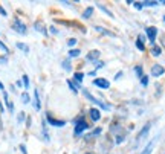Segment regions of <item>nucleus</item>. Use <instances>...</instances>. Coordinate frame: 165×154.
Wrapping results in <instances>:
<instances>
[{"mask_svg": "<svg viewBox=\"0 0 165 154\" xmlns=\"http://www.w3.org/2000/svg\"><path fill=\"white\" fill-rule=\"evenodd\" d=\"M97 6H98V8H100V9H101L103 12H106V14H107L109 17H113V14H112V12H110V11H109V9L106 8V6H103V5H97Z\"/></svg>", "mask_w": 165, "mask_h": 154, "instance_id": "5701e85b", "label": "nucleus"}, {"mask_svg": "<svg viewBox=\"0 0 165 154\" xmlns=\"http://www.w3.org/2000/svg\"><path fill=\"white\" fill-rule=\"evenodd\" d=\"M100 50H90V52L86 55V58H87V61H98L100 60Z\"/></svg>", "mask_w": 165, "mask_h": 154, "instance_id": "1a4fd4ad", "label": "nucleus"}, {"mask_svg": "<svg viewBox=\"0 0 165 154\" xmlns=\"http://www.w3.org/2000/svg\"><path fill=\"white\" fill-rule=\"evenodd\" d=\"M0 14H2V15H6L8 12H6V11H5V9L2 8V6H0Z\"/></svg>", "mask_w": 165, "mask_h": 154, "instance_id": "58836bf2", "label": "nucleus"}, {"mask_svg": "<svg viewBox=\"0 0 165 154\" xmlns=\"http://www.w3.org/2000/svg\"><path fill=\"white\" fill-rule=\"evenodd\" d=\"M8 61V57H3V58H0V64H3V63H6Z\"/></svg>", "mask_w": 165, "mask_h": 154, "instance_id": "4c0bfd02", "label": "nucleus"}, {"mask_svg": "<svg viewBox=\"0 0 165 154\" xmlns=\"http://www.w3.org/2000/svg\"><path fill=\"white\" fill-rule=\"evenodd\" d=\"M93 14V6H89L84 12H83V18L84 20H87V18H90V15Z\"/></svg>", "mask_w": 165, "mask_h": 154, "instance_id": "dca6fc26", "label": "nucleus"}, {"mask_svg": "<svg viewBox=\"0 0 165 154\" xmlns=\"http://www.w3.org/2000/svg\"><path fill=\"white\" fill-rule=\"evenodd\" d=\"M46 119H48V122H49L52 127H64V125H66V121H58V119H54L49 113L46 115Z\"/></svg>", "mask_w": 165, "mask_h": 154, "instance_id": "423d86ee", "label": "nucleus"}, {"mask_svg": "<svg viewBox=\"0 0 165 154\" xmlns=\"http://www.w3.org/2000/svg\"><path fill=\"white\" fill-rule=\"evenodd\" d=\"M6 107H8V110H9L11 113L14 112V105H12V102H11V101H9V102H6Z\"/></svg>", "mask_w": 165, "mask_h": 154, "instance_id": "2f4dec72", "label": "nucleus"}, {"mask_svg": "<svg viewBox=\"0 0 165 154\" xmlns=\"http://www.w3.org/2000/svg\"><path fill=\"white\" fill-rule=\"evenodd\" d=\"M160 54H162V49L154 44V46L151 47V55H153V57H160Z\"/></svg>", "mask_w": 165, "mask_h": 154, "instance_id": "4468645a", "label": "nucleus"}, {"mask_svg": "<svg viewBox=\"0 0 165 154\" xmlns=\"http://www.w3.org/2000/svg\"><path fill=\"white\" fill-rule=\"evenodd\" d=\"M20 149H21V152H23V154H28V151H26L25 145H20Z\"/></svg>", "mask_w": 165, "mask_h": 154, "instance_id": "c9c22d12", "label": "nucleus"}, {"mask_svg": "<svg viewBox=\"0 0 165 154\" xmlns=\"http://www.w3.org/2000/svg\"><path fill=\"white\" fill-rule=\"evenodd\" d=\"M133 5H135L136 9H142V8H144V6H142V2H133Z\"/></svg>", "mask_w": 165, "mask_h": 154, "instance_id": "7c9ffc66", "label": "nucleus"}, {"mask_svg": "<svg viewBox=\"0 0 165 154\" xmlns=\"http://www.w3.org/2000/svg\"><path fill=\"white\" fill-rule=\"evenodd\" d=\"M80 54H81L80 49H70V50H69V57H70V58H77Z\"/></svg>", "mask_w": 165, "mask_h": 154, "instance_id": "a211bd4d", "label": "nucleus"}, {"mask_svg": "<svg viewBox=\"0 0 165 154\" xmlns=\"http://www.w3.org/2000/svg\"><path fill=\"white\" fill-rule=\"evenodd\" d=\"M83 93H84V96H86V98H87L90 102H93V104H97L100 108H103V110H110V108H112L109 104H104L103 101H100V99H97V98H93V96H92V95H90L87 90H83Z\"/></svg>", "mask_w": 165, "mask_h": 154, "instance_id": "f257e3e1", "label": "nucleus"}, {"mask_svg": "<svg viewBox=\"0 0 165 154\" xmlns=\"http://www.w3.org/2000/svg\"><path fill=\"white\" fill-rule=\"evenodd\" d=\"M83 78H84V73H83V72H75L74 80L77 81V84H81V83H83Z\"/></svg>", "mask_w": 165, "mask_h": 154, "instance_id": "2eb2a0df", "label": "nucleus"}, {"mask_svg": "<svg viewBox=\"0 0 165 154\" xmlns=\"http://www.w3.org/2000/svg\"><path fill=\"white\" fill-rule=\"evenodd\" d=\"M145 34H147L150 43L154 46V41H156V37H157V28H154V26H148V28L145 29Z\"/></svg>", "mask_w": 165, "mask_h": 154, "instance_id": "20e7f679", "label": "nucleus"}, {"mask_svg": "<svg viewBox=\"0 0 165 154\" xmlns=\"http://www.w3.org/2000/svg\"><path fill=\"white\" fill-rule=\"evenodd\" d=\"M153 145H154V140H151L147 146H145V149L142 151V154H151V149H153Z\"/></svg>", "mask_w": 165, "mask_h": 154, "instance_id": "6ab92c4d", "label": "nucleus"}, {"mask_svg": "<svg viewBox=\"0 0 165 154\" xmlns=\"http://www.w3.org/2000/svg\"><path fill=\"white\" fill-rule=\"evenodd\" d=\"M89 75H90V76H95V75H97V70H90Z\"/></svg>", "mask_w": 165, "mask_h": 154, "instance_id": "a19ab883", "label": "nucleus"}, {"mask_svg": "<svg viewBox=\"0 0 165 154\" xmlns=\"http://www.w3.org/2000/svg\"><path fill=\"white\" fill-rule=\"evenodd\" d=\"M86 154H90V152H86Z\"/></svg>", "mask_w": 165, "mask_h": 154, "instance_id": "c03bdc74", "label": "nucleus"}, {"mask_svg": "<svg viewBox=\"0 0 165 154\" xmlns=\"http://www.w3.org/2000/svg\"><path fill=\"white\" fill-rule=\"evenodd\" d=\"M92 84L97 86V87H100V89H104V90L110 87V83H109L106 78H95V80L92 81Z\"/></svg>", "mask_w": 165, "mask_h": 154, "instance_id": "39448f33", "label": "nucleus"}, {"mask_svg": "<svg viewBox=\"0 0 165 154\" xmlns=\"http://www.w3.org/2000/svg\"><path fill=\"white\" fill-rule=\"evenodd\" d=\"M144 40H145V37H144V35H138V40H136V47L141 50V52H144V50H145Z\"/></svg>", "mask_w": 165, "mask_h": 154, "instance_id": "9b49d317", "label": "nucleus"}, {"mask_svg": "<svg viewBox=\"0 0 165 154\" xmlns=\"http://www.w3.org/2000/svg\"><path fill=\"white\" fill-rule=\"evenodd\" d=\"M49 31H51V34H57V29H55L54 26H51V29H49Z\"/></svg>", "mask_w": 165, "mask_h": 154, "instance_id": "ea45409f", "label": "nucleus"}, {"mask_svg": "<svg viewBox=\"0 0 165 154\" xmlns=\"http://www.w3.org/2000/svg\"><path fill=\"white\" fill-rule=\"evenodd\" d=\"M93 29L98 31V32H101V34H107V35H110V37H115V34H113V32H109L107 29H104V28H101V26H95Z\"/></svg>", "mask_w": 165, "mask_h": 154, "instance_id": "f3484780", "label": "nucleus"}, {"mask_svg": "<svg viewBox=\"0 0 165 154\" xmlns=\"http://www.w3.org/2000/svg\"><path fill=\"white\" fill-rule=\"evenodd\" d=\"M21 80H23V86H25V89H29V78H28V75H23Z\"/></svg>", "mask_w": 165, "mask_h": 154, "instance_id": "412c9836", "label": "nucleus"}, {"mask_svg": "<svg viewBox=\"0 0 165 154\" xmlns=\"http://www.w3.org/2000/svg\"><path fill=\"white\" fill-rule=\"evenodd\" d=\"M89 115H90V119H92L93 122H98V121L101 119V113H100V110L95 108V107H92V108H90Z\"/></svg>", "mask_w": 165, "mask_h": 154, "instance_id": "0eeeda50", "label": "nucleus"}, {"mask_svg": "<svg viewBox=\"0 0 165 154\" xmlns=\"http://www.w3.org/2000/svg\"><path fill=\"white\" fill-rule=\"evenodd\" d=\"M163 23H165V17H163Z\"/></svg>", "mask_w": 165, "mask_h": 154, "instance_id": "37998d69", "label": "nucleus"}, {"mask_svg": "<svg viewBox=\"0 0 165 154\" xmlns=\"http://www.w3.org/2000/svg\"><path fill=\"white\" fill-rule=\"evenodd\" d=\"M17 121H18V122H23V121H25V113H23V112H21V113L18 115V118H17Z\"/></svg>", "mask_w": 165, "mask_h": 154, "instance_id": "473e14b6", "label": "nucleus"}, {"mask_svg": "<svg viewBox=\"0 0 165 154\" xmlns=\"http://www.w3.org/2000/svg\"><path fill=\"white\" fill-rule=\"evenodd\" d=\"M15 46H17L18 49H21V50H23V52H25V54H28V52H29V47H28V46H25L23 43H17Z\"/></svg>", "mask_w": 165, "mask_h": 154, "instance_id": "aec40b11", "label": "nucleus"}, {"mask_svg": "<svg viewBox=\"0 0 165 154\" xmlns=\"http://www.w3.org/2000/svg\"><path fill=\"white\" fill-rule=\"evenodd\" d=\"M34 107H35V110H40V108H41V102H40L38 90H34Z\"/></svg>", "mask_w": 165, "mask_h": 154, "instance_id": "f8f14e48", "label": "nucleus"}, {"mask_svg": "<svg viewBox=\"0 0 165 154\" xmlns=\"http://www.w3.org/2000/svg\"><path fill=\"white\" fill-rule=\"evenodd\" d=\"M121 76H122V72H118V73L115 75V80L118 81V80H119V78H121Z\"/></svg>", "mask_w": 165, "mask_h": 154, "instance_id": "f704fd0d", "label": "nucleus"}, {"mask_svg": "<svg viewBox=\"0 0 165 154\" xmlns=\"http://www.w3.org/2000/svg\"><path fill=\"white\" fill-rule=\"evenodd\" d=\"M103 66H104V63H103V61H100V63L97 64V69H95V70H98V69H103Z\"/></svg>", "mask_w": 165, "mask_h": 154, "instance_id": "e433bc0d", "label": "nucleus"}, {"mask_svg": "<svg viewBox=\"0 0 165 154\" xmlns=\"http://www.w3.org/2000/svg\"><path fill=\"white\" fill-rule=\"evenodd\" d=\"M159 2H142V6H157Z\"/></svg>", "mask_w": 165, "mask_h": 154, "instance_id": "a878e982", "label": "nucleus"}, {"mask_svg": "<svg viewBox=\"0 0 165 154\" xmlns=\"http://www.w3.org/2000/svg\"><path fill=\"white\" fill-rule=\"evenodd\" d=\"M141 84H142V86H147V84H148V76H147V75H142V76H141Z\"/></svg>", "mask_w": 165, "mask_h": 154, "instance_id": "393cba45", "label": "nucleus"}, {"mask_svg": "<svg viewBox=\"0 0 165 154\" xmlns=\"http://www.w3.org/2000/svg\"><path fill=\"white\" fill-rule=\"evenodd\" d=\"M21 99H23V102H25V104H29V95H28L26 92L21 95Z\"/></svg>", "mask_w": 165, "mask_h": 154, "instance_id": "bb28decb", "label": "nucleus"}, {"mask_svg": "<svg viewBox=\"0 0 165 154\" xmlns=\"http://www.w3.org/2000/svg\"><path fill=\"white\" fill-rule=\"evenodd\" d=\"M63 67H64V70H70L72 69V66H70V63L66 60V61H63Z\"/></svg>", "mask_w": 165, "mask_h": 154, "instance_id": "c756f323", "label": "nucleus"}, {"mask_svg": "<svg viewBox=\"0 0 165 154\" xmlns=\"http://www.w3.org/2000/svg\"><path fill=\"white\" fill-rule=\"evenodd\" d=\"M34 26H35V29H37L38 32H41V34H44V35H48V32H46V28L43 26V23H41V21H35Z\"/></svg>", "mask_w": 165, "mask_h": 154, "instance_id": "ddd939ff", "label": "nucleus"}, {"mask_svg": "<svg viewBox=\"0 0 165 154\" xmlns=\"http://www.w3.org/2000/svg\"><path fill=\"white\" fill-rule=\"evenodd\" d=\"M163 72H165V69H163L160 64H154V66L151 67V75H153V76H162Z\"/></svg>", "mask_w": 165, "mask_h": 154, "instance_id": "6e6552de", "label": "nucleus"}, {"mask_svg": "<svg viewBox=\"0 0 165 154\" xmlns=\"http://www.w3.org/2000/svg\"><path fill=\"white\" fill-rule=\"evenodd\" d=\"M135 72H136V75L139 76V78H141V76H142V75H144V70H142V66H136V67H135Z\"/></svg>", "mask_w": 165, "mask_h": 154, "instance_id": "4be33fe9", "label": "nucleus"}, {"mask_svg": "<svg viewBox=\"0 0 165 154\" xmlns=\"http://www.w3.org/2000/svg\"><path fill=\"white\" fill-rule=\"evenodd\" d=\"M87 128H89V125H87V122L81 118L78 122H77V125H75V130H74V134L75 136H80L83 131H86L87 130Z\"/></svg>", "mask_w": 165, "mask_h": 154, "instance_id": "f03ea898", "label": "nucleus"}, {"mask_svg": "<svg viewBox=\"0 0 165 154\" xmlns=\"http://www.w3.org/2000/svg\"><path fill=\"white\" fill-rule=\"evenodd\" d=\"M124 140V134H119V136H116V143H121Z\"/></svg>", "mask_w": 165, "mask_h": 154, "instance_id": "72a5a7b5", "label": "nucleus"}, {"mask_svg": "<svg viewBox=\"0 0 165 154\" xmlns=\"http://www.w3.org/2000/svg\"><path fill=\"white\" fill-rule=\"evenodd\" d=\"M67 86L70 87V90H72L74 93H78V89H77V87L74 86V83H72V81H70V80H67Z\"/></svg>", "mask_w": 165, "mask_h": 154, "instance_id": "b1692460", "label": "nucleus"}, {"mask_svg": "<svg viewBox=\"0 0 165 154\" xmlns=\"http://www.w3.org/2000/svg\"><path fill=\"white\" fill-rule=\"evenodd\" d=\"M150 127H151V124L148 122V124H145V127L142 128V130H141V131H139V134H138V137H136V140H138V142H139L141 139H144V137L147 136V133L150 131Z\"/></svg>", "mask_w": 165, "mask_h": 154, "instance_id": "9d476101", "label": "nucleus"}, {"mask_svg": "<svg viewBox=\"0 0 165 154\" xmlns=\"http://www.w3.org/2000/svg\"><path fill=\"white\" fill-rule=\"evenodd\" d=\"M75 44H77V40H75V38H69V40H67V46H69V47H74Z\"/></svg>", "mask_w": 165, "mask_h": 154, "instance_id": "cd10ccee", "label": "nucleus"}, {"mask_svg": "<svg viewBox=\"0 0 165 154\" xmlns=\"http://www.w3.org/2000/svg\"><path fill=\"white\" fill-rule=\"evenodd\" d=\"M0 49H2V50H3L5 54H8V52H9V49H8V46H6L5 43H2V41H0Z\"/></svg>", "mask_w": 165, "mask_h": 154, "instance_id": "c85d7f7f", "label": "nucleus"}, {"mask_svg": "<svg viewBox=\"0 0 165 154\" xmlns=\"http://www.w3.org/2000/svg\"><path fill=\"white\" fill-rule=\"evenodd\" d=\"M12 28H14L15 32H18V34H21V35H25V34H26V26H25V23H23L20 18H15V20H14Z\"/></svg>", "mask_w": 165, "mask_h": 154, "instance_id": "7ed1b4c3", "label": "nucleus"}, {"mask_svg": "<svg viewBox=\"0 0 165 154\" xmlns=\"http://www.w3.org/2000/svg\"><path fill=\"white\" fill-rule=\"evenodd\" d=\"M0 90H5V86H3L2 83H0Z\"/></svg>", "mask_w": 165, "mask_h": 154, "instance_id": "79ce46f5", "label": "nucleus"}]
</instances>
